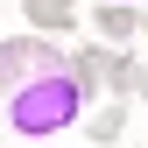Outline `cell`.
<instances>
[{
	"instance_id": "1",
	"label": "cell",
	"mask_w": 148,
	"mask_h": 148,
	"mask_svg": "<svg viewBox=\"0 0 148 148\" xmlns=\"http://www.w3.org/2000/svg\"><path fill=\"white\" fill-rule=\"evenodd\" d=\"M78 113H85V78L71 71V57L28 71V78L0 99V120H7V134H21V141L64 134V127H78Z\"/></svg>"
},
{
	"instance_id": "2",
	"label": "cell",
	"mask_w": 148,
	"mask_h": 148,
	"mask_svg": "<svg viewBox=\"0 0 148 148\" xmlns=\"http://www.w3.org/2000/svg\"><path fill=\"white\" fill-rule=\"evenodd\" d=\"M42 64H64V49L49 42V35H7V42H0V99H7L28 71H42Z\"/></svg>"
},
{
	"instance_id": "3",
	"label": "cell",
	"mask_w": 148,
	"mask_h": 148,
	"mask_svg": "<svg viewBox=\"0 0 148 148\" xmlns=\"http://www.w3.org/2000/svg\"><path fill=\"white\" fill-rule=\"evenodd\" d=\"M71 71H78V78H99L113 99H127V71H134V64H127V49H113V42H85Z\"/></svg>"
},
{
	"instance_id": "4",
	"label": "cell",
	"mask_w": 148,
	"mask_h": 148,
	"mask_svg": "<svg viewBox=\"0 0 148 148\" xmlns=\"http://www.w3.org/2000/svg\"><path fill=\"white\" fill-rule=\"evenodd\" d=\"M78 21L92 28V42H113V49H127V42H134V0H106V7H85Z\"/></svg>"
},
{
	"instance_id": "5",
	"label": "cell",
	"mask_w": 148,
	"mask_h": 148,
	"mask_svg": "<svg viewBox=\"0 0 148 148\" xmlns=\"http://www.w3.org/2000/svg\"><path fill=\"white\" fill-rule=\"evenodd\" d=\"M21 14H28L35 35H71L85 7H78V0H21Z\"/></svg>"
},
{
	"instance_id": "6",
	"label": "cell",
	"mask_w": 148,
	"mask_h": 148,
	"mask_svg": "<svg viewBox=\"0 0 148 148\" xmlns=\"http://www.w3.org/2000/svg\"><path fill=\"white\" fill-rule=\"evenodd\" d=\"M85 134H92V141H120V134H127V99H113L106 113H92V127H85Z\"/></svg>"
},
{
	"instance_id": "7",
	"label": "cell",
	"mask_w": 148,
	"mask_h": 148,
	"mask_svg": "<svg viewBox=\"0 0 148 148\" xmlns=\"http://www.w3.org/2000/svg\"><path fill=\"white\" fill-rule=\"evenodd\" d=\"M127 92H141V99H148V64H134V71H127Z\"/></svg>"
},
{
	"instance_id": "8",
	"label": "cell",
	"mask_w": 148,
	"mask_h": 148,
	"mask_svg": "<svg viewBox=\"0 0 148 148\" xmlns=\"http://www.w3.org/2000/svg\"><path fill=\"white\" fill-rule=\"evenodd\" d=\"M134 35H148V0H134Z\"/></svg>"
}]
</instances>
